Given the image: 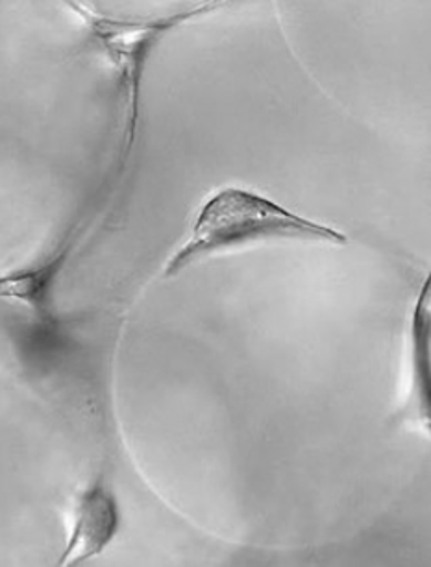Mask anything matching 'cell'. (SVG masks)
I'll return each mask as SVG.
<instances>
[{
  "mask_svg": "<svg viewBox=\"0 0 431 567\" xmlns=\"http://www.w3.org/2000/svg\"><path fill=\"white\" fill-rule=\"evenodd\" d=\"M107 60L49 0H0V206L45 143L96 134Z\"/></svg>",
  "mask_w": 431,
  "mask_h": 567,
  "instance_id": "obj_1",
  "label": "cell"
},
{
  "mask_svg": "<svg viewBox=\"0 0 431 567\" xmlns=\"http://www.w3.org/2000/svg\"><path fill=\"white\" fill-rule=\"evenodd\" d=\"M270 240L347 245L341 231L302 217L254 190L223 189L196 213L184 243L165 262L163 276L174 278L207 257Z\"/></svg>",
  "mask_w": 431,
  "mask_h": 567,
  "instance_id": "obj_2",
  "label": "cell"
},
{
  "mask_svg": "<svg viewBox=\"0 0 431 567\" xmlns=\"http://www.w3.org/2000/svg\"><path fill=\"white\" fill-rule=\"evenodd\" d=\"M121 528V506L102 475L80 489L71 512V527L63 544L60 566L82 564L112 545Z\"/></svg>",
  "mask_w": 431,
  "mask_h": 567,
  "instance_id": "obj_3",
  "label": "cell"
},
{
  "mask_svg": "<svg viewBox=\"0 0 431 567\" xmlns=\"http://www.w3.org/2000/svg\"><path fill=\"white\" fill-rule=\"evenodd\" d=\"M431 312L430 284L425 281L424 289L419 295L411 320V403L414 414L430 420V378H431Z\"/></svg>",
  "mask_w": 431,
  "mask_h": 567,
  "instance_id": "obj_4",
  "label": "cell"
}]
</instances>
